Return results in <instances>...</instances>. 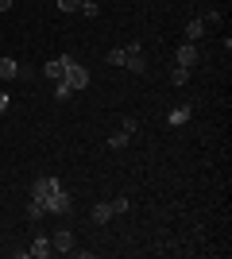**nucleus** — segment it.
Instances as JSON below:
<instances>
[{"label":"nucleus","instance_id":"412c9836","mask_svg":"<svg viewBox=\"0 0 232 259\" xmlns=\"http://www.w3.org/2000/svg\"><path fill=\"white\" fill-rule=\"evenodd\" d=\"M4 108H8V93H0V112H4Z\"/></svg>","mask_w":232,"mask_h":259},{"label":"nucleus","instance_id":"1a4fd4ad","mask_svg":"<svg viewBox=\"0 0 232 259\" xmlns=\"http://www.w3.org/2000/svg\"><path fill=\"white\" fill-rule=\"evenodd\" d=\"M109 217H112V201H101V205H93V221H97V225H105Z\"/></svg>","mask_w":232,"mask_h":259},{"label":"nucleus","instance_id":"4468645a","mask_svg":"<svg viewBox=\"0 0 232 259\" xmlns=\"http://www.w3.org/2000/svg\"><path fill=\"white\" fill-rule=\"evenodd\" d=\"M186 81H190V70H186V66H178L174 74H170V85H178V89H182Z\"/></svg>","mask_w":232,"mask_h":259},{"label":"nucleus","instance_id":"39448f33","mask_svg":"<svg viewBox=\"0 0 232 259\" xmlns=\"http://www.w3.org/2000/svg\"><path fill=\"white\" fill-rule=\"evenodd\" d=\"M174 62H178V66H186V70H194V62H198V51H194V43H186V47H178V54H174Z\"/></svg>","mask_w":232,"mask_h":259},{"label":"nucleus","instance_id":"dca6fc26","mask_svg":"<svg viewBox=\"0 0 232 259\" xmlns=\"http://www.w3.org/2000/svg\"><path fill=\"white\" fill-rule=\"evenodd\" d=\"M201 23H205V27H221V12H205Z\"/></svg>","mask_w":232,"mask_h":259},{"label":"nucleus","instance_id":"f257e3e1","mask_svg":"<svg viewBox=\"0 0 232 259\" xmlns=\"http://www.w3.org/2000/svg\"><path fill=\"white\" fill-rule=\"evenodd\" d=\"M62 81H66V85H70V89L77 93V89H85V85H89V70H85L81 62H74V58H66V70H62Z\"/></svg>","mask_w":232,"mask_h":259},{"label":"nucleus","instance_id":"0eeeda50","mask_svg":"<svg viewBox=\"0 0 232 259\" xmlns=\"http://www.w3.org/2000/svg\"><path fill=\"white\" fill-rule=\"evenodd\" d=\"M190 116H194V108H190V105H178L174 112H170V120H166V124H170V128H178V124H186Z\"/></svg>","mask_w":232,"mask_h":259},{"label":"nucleus","instance_id":"f3484780","mask_svg":"<svg viewBox=\"0 0 232 259\" xmlns=\"http://www.w3.org/2000/svg\"><path fill=\"white\" fill-rule=\"evenodd\" d=\"M81 12L93 20V16H101V4H93V0H81Z\"/></svg>","mask_w":232,"mask_h":259},{"label":"nucleus","instance_id":"2eb2a0df","mask_svg":"<svg viewBox=\"0 0 232 259\" xmlns=\"http://www.w3.org/2000/svg\"><path fill=\"white\" fill-rule=\"evenodd\" d=\"M124 62H128V51H124V47L109 51V66H124Z\"/></svg>","mask_w":232,"mask_h":259},{"label":"nucleus","instance_id":"ddd939ff","mask_svg":"<svg viewBox=\"0 0 232 259\" xmlns=\"http://www.w3.org/2000/svg\"><path fill=\"white\" fill-rule=\"evenodd\" d=\"M128 140H132L128 132H116V136H109V147H112V151H120V147H128Z\"/></svg>","mask_w":232,"mask_h":259},{"label":"nucleus","instance_id":"f8f14e48","mask_svg":"<svg viewBox=\"0 0 232 259\" xmlns=\"http://www.w3.org/2000/svg\"><path fill=\"white\" fill-rule=\"evenodd\" d=\"M124 51H128V47H124ZM124 66H132V74H144V70H147L144 54H128V62H124Z\"/></svg>","mask_w":232,"mask_h":259},{"label":"nucleus","instance_id":"f03ea898","mask_svg":"<svg viewBox=\"0 0 232 259\" xmlns=\"http://www.w3.org/2000/svg\"><path fill=\"white\" fill-rule=\"evenodd\" d=\"M70 205H74V201H70V194L62 190V186H55V194L43 201V213H70Z\"/></svg>","mask_w":232,"mask_h":259},{"label":"nucleus","instance_id":"9d476101","mask_svg":"<svg viewBox=\"0 0 232 259\" xmlns=\"http://www.w3.org/2000/svg\"><path fill=\"white\" fill-rule=\"evenodd\" d=\"M0 77H8V81H12V77H20V66L12 62V58H0Z\"/></svg>","mask_w":232,"mask_h":259},{"label":"nucleus","instance_id":"423d86ee","mask_svg":"<svg viewBox=\"0 0 232 259\" xmlns=\"http://www.w3.org/2000/svg\"><path fill=\"white\" fill-rule=\"evenodd\" d=\"M62 70H66V58H51V62L43 66V74L51 77V81H62Z\"/></svg>","mask_w":232,"mask_h":259},{"label":"nucleus","instance_id":"7ed1b4c3","mask_svg":"<svg viewBox=\"0 0 232 259\" xmlns=\"http://www.w3.org/2000/svg\"><path fill=\"white\" fill-rule=\"evenodd\" d=\"M55 186H62V182H58V178H39V182L31 186V201H39V209H43V201L55 194Z\"/></svg>","mask_w":232,"mask_h":259},{"label":"nucleus","instance_id":"6e6552de","mask_svg":"<svg viewBox=\"0 0 232 259\" xmlns=\"http://www.w3.org/2000/svg\"><path fill=\"white\" fill-rule=\"evenodd\" d=\"M23 255H35V259H43V255H51V240H43V236H39V240H35V244H31V248L23 251Z\"/></svg>","mask_w":232,"mask_h":259},{"label":"nucleus","instance_id":"6ab92c4d","mask_svg":"<svg viewBox=\"0 0 232 259\" xmlns=\"http://www.w3.org/2000/svg\"><path fill=\"white\" fill-rule=\"evenodd\" d=\"M58 8L62 12H81V0H58Z\"/></svg>","mask_w":232,"mask_h":259},{"label":"nucleus","instance_id":"a211bd4d","mask_svg":"<svg viewBox=\"0 0 232 259\" xmlns=\"http://www.w3.org/2000/svg\"><path fill=\"white\" fill-rule=\"evenodd\" d=\"M70 93H74V89H70V85H66V81H55V97H58V101H66V97H70Z\"/></svg>","mask_w":232,"mask_h":259},{"label":"nucleus","instance_id":"aec40b11","mask_svg":"<svg viewBox=\"0 0 232 259\" xmlns=\"http://www.w3.org/2000/svg\"><path fill=\"white\" fill-rule=\"evenodd\" d=\"M128 205H132L128 197H116V201H112V213H128Z\"/></svg>","mask_w":232,"mask_h":259},{"label":"nucleus","instance_id":"9b49d317","mask_svg":"<svg viewBox=\"0 0 232 259\" xmlns=\"http://www.w3.org/2000/svg\"><path fill=\"white\" fill-rule=\"evenodd\" d=\"M201 35H205V23H201V20H190L186 23V39L194 43V39H201Z\"/></svg>","mask_w":232,"mask_h":259},{"label":"nucleus","instance_id":"20e7f679","mask_svg":"<svg viewBox=\"0 0 232 259\" xmlns=\"http://www.w3.org/2000/svg\"><path fill=\"white\" fill-rule=\"evenodd\" d=\"M51 251H62V255H70V251H74V232H70V228H58L55 236H51Z\"/></svg>","mask_w":232,"mask_h":259}]
</instances>
